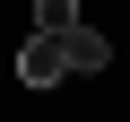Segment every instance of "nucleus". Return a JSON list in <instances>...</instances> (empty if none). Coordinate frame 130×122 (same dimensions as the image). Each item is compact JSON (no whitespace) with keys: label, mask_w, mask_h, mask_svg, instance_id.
<instances>
[{"label":"nucleus","mask_w":130,"mask_h":122,"mask_svg":"<svg viewBox=\"0 0 130 122\" xmlns=\"http://www.w3.org/2000/svg\"><path fill=\"white\" fill-rule=\"evenodd\" d=\"M61 79H70L61 35H26V44H18V87H61Z\"/></svg>","instance_id":"1"},{"label":"nucleus","mask_w":130,"mask_h":122,"mask_svg":"<svg viewBox=\"0 0 130 122\" xmlns=\"http://www.w3.org/2000/svg\"><path fill=\"white\" fill-rule=\"evenodd\" d=\"M61 52H70V70H104V61H113V35H104V26H87V18H78V26H70V35H61Z\"/></svg>","instance_id":"2"},{"label":"nucleus","mask_w":130,"mask_h":122,"mask_svg":"<svg viewBox=\"0 0 130 122\" xmlns=\"http://www.w3.org/2000/svg\"><path fill=\"white\" fill-rule=\"evenodd\" d=\"M87 9H78V0H35V35H70Z\"/></svg>","instance_id":"3"}]
</instances>
